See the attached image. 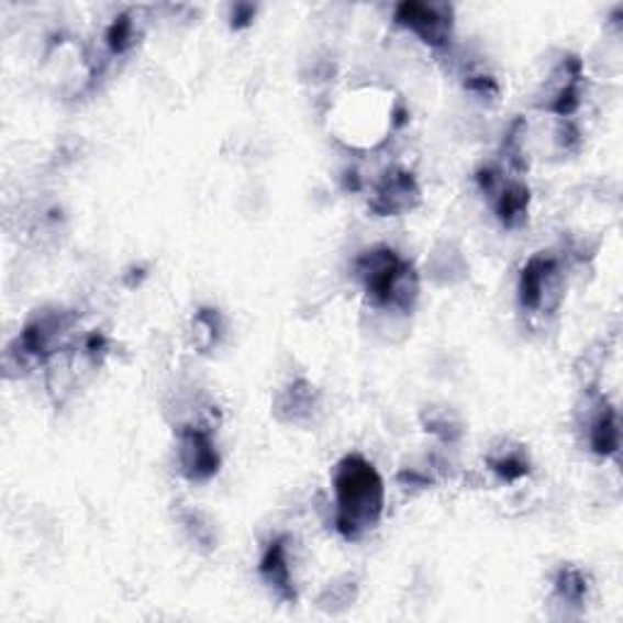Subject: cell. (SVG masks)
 Here are the masks:
<instances>
[{
    "label": "cell",
    "mask_w": 623,
    "mask_h": 623,
    "mask_svg": "<svg viewBox=\"0 0 623 623\" xmlns=\"http://www.w3.org/2000/svg\"><path fill=\"white\" fill-rule=\"evenodd\" d=\"M490 468L507 482H516L521 478H526L531 470L524 450L519 448H507L497 453V456L490 458Z\"/></svg>",
    "instance_id": "4fadbf2b"
},
{
    "label": "cell",
    "mask_w": 623,
    "mask_h": 623,
    "mask_svg": "<svg viewBox=\"0 0 623 623\" xmlns=\"http://www.w3.org/2000/svg\"><path fill=\"white\" fill-rule=\"evenodd\" d=\"M565 294V270L560 258L538 254L529 258L519 276V300L529 312L550 314L560 308Z\"/></svg>",
    "instance_id": "277c9868"
},
{
    "label": "cell",
    "mask_w": 623,
    "mask_h": 623,
    "mask_svg": "<svg viewBox=\"0 0 623 623\" xmlns=\"http://www.w3.org/2000/svg\"><path fill=\"white\" fill-rule=\"evenodd\" d=\"M394 22L407 27L434 49L446 47L453 35V13L448 5L402 3L394 10Z\"/></svg>",
    "instance_id": "8992f818"
},
{
    "label": "cell",
    "mask_w": 623,
    "mask_h": 623,
    "mask_svg": "<svg viewBox=\"0 0 623 623\" xmlns=\"http://www.w3.org/2000/svg\"><path fill=\"white\" fill-rule=\"evenodd\" d=\"M407 122L404 108L390 93L376 88L356 90L336 110V140L351 149L372 152L388 142L392 130Z\"/></svg>",
    "instance_id": "7a4b0ae2"
},
{
    "label": "cell",
    "mask_w": 623,
    "mask_h": 623,
    "mask_svg": "<svg viewBox=\"0 0 623 623\" xmlns=\"http://www.w3.org/2000/svg\"><path fill=\"white\" fill-rule=\"evenodd\" d=\"M354 270L376 308H390L398 312L414 310L419 298V276L414 266L400 258L398 252L388 246L372 248V252L356 258Z\"/></svg>",
    "instance_id": "3957f363"
},
{
    "label": "cell",
    "mask_w": 623,
    "mask_h": 623,
    "mask_svg": "<svg viewBox=\"0 0 623 623\" xmlns=\"http://www.w3.org/2000/svg\"><path fill=\"white\" fill-rule=\"evenodd\" d=\"M589 446L602 458L619 456L621 446V429H619V414L607 400H599V412L594 414L592 424H589Z\"/></svg>",
    "instance_id": "9c48e42d"
},
{
    "label": "cell",
    "mask_w": 623,
    "mask_h": 623,
    "mask_svg": "<svg viewBox=\"0 0 623 623\" xmlns=\"http://www.w3.org/2000/svg\"><path fill=\"white\" fill-rule=\"evenodd\" d=\"M254 13L256 10L252 8V5H236L234 8V15L232 18H236L232 25L234 27H242V25H248V20H254Z\"/></svg>",
    "instance_id": "2e32d148"
},
{
    "label": "cell",
    "mask_w": 623,
    "mask_h": 623,
    "mask_svg": "<svg viewBox=\"0 0 623 623\" xmlns=\"http://www.w3.org/2000/svg\"><path fill=\"white\" fill-rule=\"evenodd\" d=\"M278 410H290V419L292 422H298L302 414H310L316 410V392L310 382H294L282 394L280 402H278Z\"/></svg>",
    "instance_id": "7c38bea8"
},
{
    "label": "cell",
    "mask_w": 623,
    "mask_h": 623,
    "mask_svg": "<svg viewBox=\"0 0 623 623\" xmlns=\"http://www.w3.org/2000/svg\"><path fill=\"white\" fill-rule=\"evenodd\" d=\"M336 531L346 541L364 538L378 526L385 509V485L372 463L346 456L334 472Z\"/></svg>",
    "instance_id": "6da1fadb"
},
{
    "label": "cell",
    "mask_w": 623,
    "mask_h": 623,
    "mask_svg": "<svg viewBox=\"0 0 623 623\" xmlns=\"http://www.w3.org/2000/svg\"><path fill=\"white\" fill-rule=\"evenodd\" d=\"M587 575L577 568H563L555 577V594L568 604H580L587 597Z\"/></svg>",
    "instance_id": "5bb4252c"
},
{
    "label": "cell",
    "mask_w": 623,
    "mask_h": 623,
    "mask_svg": "<svg viewBox=\"0 0 623 623\" xmlns=\"http://www.w3.org/2000/svg\"><path fill=\"white\" fill-rule=\"evenodd\" d=\"M258 572L264 577V582L274 589V592L286 599V602H294L298 592H294V580H292V568H290V538L278 536L276 541L268 543V548L260 555Z\"/></svg>",
    "instance_id": "ba28073f"
},
{
    "label": "cell",
    "mask_w": 623,
    "mask_h": 623,
    "mask_svg": "<svg viewBox=\"0 0 623 623\" xmlns=\"http://www.w3.org/2000/svg\"><path fill=\"white\" fill-rule=\"evenodd\" d=\"M419 200H422V190H419L416 178L404 168H390L372 188L368 208L378 218H400L404 212H412Z\"/></svg>",
    "instance_id": "52a82bcc"
},
{
    "label": "cell",
    "mask_w": 623,
    "mask_h": 623,
    "mask_svg": "<svg viewBox=\"0 0 623 623\" xmlns=\"http://www.w3.org/2000/svg\"><path fill=\"white\" fill-rule=\"evenodd\" d=\"M468 88L472 90V93H478L480 98L500 96V86H497L492 76H485V74H472L468 78Z\"/></svg>",
    "instance_id": "9a60e30c"
},
{
    "label": "cell",
    "mask_w": 623,
    "mask_h": 623,
    "mask_svg": "<svg viewBox=\"0 0 623 623\" xmlns=\"http://www.w3.org/2000/svg\"><path fill=\"white\" fill-rule=\"evenodd\" d=\"M178 466L192 482H205L220 470V453L208 426L188 424L178 429Z\"/></svg>",
    "instance_id": "5b68a950"
},
{
    "label": "cell",
    "mask_w": 623,
    "mask_h": 623,
    "mask_svg": "<svg viewBox=\"0 0 623 623\" xmlns=\"http://www.w3.org/2000/svg\"><path fill=\"white\" fill-rule=\"evenodd\" d=\"M137 40H140V30H137V15L134 13H122L105 32V44L112 56L127 54L134 44H137Z\"/></svg>",
    "instance_id": "8fae6325"
},
{
    "label": "cell",
    "mask_w": 623,
    "mask_h": 623,
    "mask_svg": "<svg viewBox=\"0 0 623 623\" xmlns=\"http://www.w3.org/2000/svg\"><path fill=\"white\" fill-rule=\"evenodd\" d=\"M224 332V320L218 310H200L190 326V344L196 346L200 354H208L220 344Z\"/></svg>",
    "instance_id": "30bf717a"
}]
</instances>
